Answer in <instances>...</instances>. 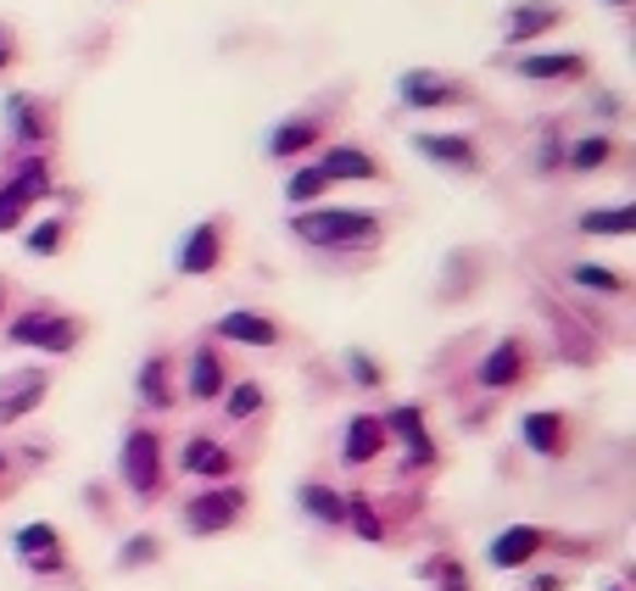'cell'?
<instances>
[{"label":"cell","mask_w":636,"mask_h":591,"mask_svg":"<svg viewBox=\"0 0 636 591\" xmlns=\"http://www.w3.org/2000/svg\"><path fill=\"white\" fill-rule=\"evenodd\" d=\"M290 234L319 252H358V245L380 240V213L369 207H302L290 218Z\"/></svg>","instance_id":"1"},{"label":"cell","mask_w":636,"mask_h":591,"mask_svg":"<svg viewBox=\"0 0 636 591\" xmlns=\"http://www.w3.org/2000/svg\"><path fill=\"white\" fill-rule=\"evenodd\" d=\"M252 497H247V485H235V480H218V485H202L195 497L179 508V524L190 535H224L235 530L240 519H247Z\"/></svg>","instance_id":"2"},{"label":"cell","mask_w":636,"mask_h":591,"mask_svg":"<svg viewBox=\"0 0 636 591\" xmlns=\"http://www.w3.org/2000/svg\"><path fill=\"white\" fill-rule=\"evenodd\" d=\"M7 340L12 347H28V352H51V358H68L79 340H84V324L73 313H57V307H28L7 324Z\"/></svg>","instance_id":"3"},{"label":"cell","mask_w":636,"mask_h":591,"mask_svg":"<svg viewBox=\"0 0 636 591\" xmlns=\"http://www.w3.org/2000/svg\"><path fill=\"white\" fill-rule=\"evenodd\" d=\"M118 474H123V485H129V497L152 503L157 491H163V480H168V463H163V435H157V430H145V424H134V430L123 435Z\"/></svg>","instance_id":"4"},{"label":"cell","mask_w":636,"mask_h":591,"mask_svg":"<svg viewBox=\"0 0 636 591\" xmlns=\"http://www.w3.org/2000/svg\"><path fill=\"white\" fill-rule=\"evenodd\" d=\"M12 558H17L28 575L51 580V575L68 569V541H62V530H57L51 519H28V524L12 530Z\"/></svg>","instance_id":"5"},{"label":"cell","mask_w":636,"mask_h":591,"mask_svg":"<svg viewBox=\"0 0 636 591\" xmlns=\"http://www.w3.org/2000/svg\"><path fill=\"white\" fill-rule=\"evenodd\" d=\"M548 547H553V535L542 524H503L492 541H485V564H492L497 575H514V569H525L536 553H548Z\"/></svg>","instance_id":"6"},{"label":"cell","mask_w":636,"mask_h":591,"mask_svg":"<svg viewBox=\"0 0 636 591\" xmlns=\"http://www.w3.org/2000/svg\"><path fill=\"white\" fill-rule=\"evenodd\" d=\"M45 397H51V369H12L7 379H0V430L39 413Z\"/></svg>","instance_id":"7"},{"label":"cell","mask_w":636,"mask_h":591,"mask_svg":"<svg viewBox=\"0 0 636 591\" xmlns=\"http://www.w3.org/2000/svg\"><path fill=\"white\" fill-rule=\"evenodd\" d=\"M235 447H224L218 435H184V447H179V469L190 474V480H207V485H218V480H235Z\"/></svg>","instance_id":"8"},{"label":"cell","mask_w":636,"mask_h":591,"mask_svg":"<svg viewBox=\"0 0 636 591\" xmlns=\"http://www.w3.org/2000/svg\"><path fill=\"white\" fill-rule=\"evenodd\" d=\"M397 95H403L408 107H419V112L469 101V89H464L458 79H447V73H435V68H413V73H403V79H397Z\"/></svg>","instance_id":"9"},{"label":"cell","mask_w":636,"mask_h":591,"mask_svg":"<svg viewBox=\"0 0 636 591\" xmlns=\"http://www.w3.org/2000/svg\"><path fill=\"white\" fill-rule=\"evenodd\" d=\"M380 424H385L391 441H403V447H408V469H430V463H435V441H430V430H424V408L403 402V408L380 413Z\"/></svg>","instance_id":"10"},{"label":"cell","mask_w":636,"mask_h":591,"mask_svg":"<svg viewBox=\"0 0 636 591\" xmlns=\"http://www.w3.org/2000/svg\"><path fill=\"white\" fill-rule=\"evenodd\" d=\"M224 268V224L218 218H202L184 240H179V274H218Z\"/></svg>","instance_id":"11"},{"label":"cell","mask_w":636,"mask_h":591,"mask_svg":"<svg viewBox=\"0 0 636 591\" xmlns=\"http://www.w3.org/2000/svg\"><path fill=\"white\" fill-rule=\"evenodd\" d=\"M213 335H218V340H235V347H257V352H268V347H279V340H285V329H279L268 313H252V307L224 313V318L213 324Z\"/></svg>","instance_id":"12"},{"label":"cell","mask_w":636,"mask_h":591,"mask_svg":"<svg viewBox=\"0 0 636 591\" xmlns=\"http://www.w3.org/2000/svg\"><path fill=\"white\" fill-rule=\"evenodd\" d=\"M385 447H391V435H385L380 413H352V419H347V435H340V463H347V469H363V463L385 458Z\"/></svg>","instance_id":"13"},{"label":"cell","mask_w":636,"mask_h":591,"mask_svg":"<svg viewBox=\"0 0 636 591\" xmlns=\"http://www.w3.org/2000/svg\"><path fill=\"white\" fill-rule=\"evenodd\" d=\"M224 385H229L224 352H218V347H195L190 363H184V397H190V402H218Z\"/></svg>","instance_id":"14"},{"label":"cell","mask_w":636,"mask_h":591,"mask_svg":"<svg viewBox=\"0 0 636 591\" xmlns=\"http://www.w3.org/2000/svg\"><path fill=\"white\" fill-rule=\"evenodd\" d=\"M525 369H530L525 340H519V335H508V340H497V347L480 358L475 379H480L485 390H508V385H519V379H525Z\"/></svg>","instance_id":"15"},{"label":"cell","mask_w":636,"mask_h":591,"mask_svg":"<svg viewBox=\"0 0 636 591\" xmlns=\"http://www.w3.org/2000/svg\"><path fill=\"white\" fill-rule=\"evenodd\" d=\"M519 435H525V447H530L536 458H564V453H569V419L553 413V408L525 413V419H519Z\"/></svg>","instance_id":"16"},{"label":"cell","mask_w":636,"mask_h":591,"mask_svg":"<svg viewBox=\"0 0 636 591\" xmlns=\"http://www.w3.org/2000/svg\"><path fill=\"white\" fill-rule=\"evenodd\" d=\"M413 152L430 157V162H442V168H453V173H475L480 168V152H475L469 134H419Z\"/></svg>","instance_id":"17"},{"label":"cell","mask_w":636,"mask_h":591,"mask_svg":"<svg viewBox=\"0 0 636 591\" xmlns=\"http://www.w3.org/2000/svg\"><path fill=\"white\" fill-rule=\"evenodd\" d=\"M559 17H564V12L548 7V0H519V7H508V17H503V39H508V45H525V39H536V34H548Z\"/></svg>","instance_id":"18"},{"label":"cell","mask_w":636,"mask_h":591,"mask_svg":"<svg viewBox=\"0 0 636 591\" xmlns=\"http://www.w3.org/2000/svg\"><path fill=\"white\" fill-rule=\"evenodd\" d=\"M319 168L329 173V184H335V179H380V173H385L380 157H369L363 145H329V152L319 157Z\"/></svg>","instance_id":"19"},{"label":"cell","mask_w":636,"mask_h":591,"mask_svg":"<svg viewBox=\"0 0 636 591\" xmlns=\"http://www.w3.org/2000/svg\"><path fill=\"white\" fill-rule=\"evenodd\" d=\"M324 140V123L319 118H285L274 134H268V157H302Z\"/></svg>","instance_id":"20"},{"label":"cell","mask_w":636,"mask_h":591,"mask_svg":"<svg viewBox=\"0 0 636 591\" xmlns=\"http://www.w3.org/2000/svg\"><path fill=\"white\" fill-rule=\"evenodd\" d=\"M168 374H173V363H168L163 352L140 363V374H134V390H140V402H145V408H157V413H163V408H173V402H179V397H173V379H168Z\"/></svg>","instance_id":"21"},{"label":"cell","mask_w":636,"mask_h":591,"mask_svg":"<svg viewBox=\"0 0 636 591\" xmlns=\"http://www.w3.org/2000/svg\"><path fill=\"white\" fill-rule=\"evenodd\" d=\"M297 503H302V514L313 524H329V530H340V519H347V497H340L335 485H324V480H308L297 491Z\"/></svg>","instance_id":"22"},{"label":"cell","mask_w":636,"mask_h":591,"mask_svg":"<svg viewBox=\"0 0 636 591\" xmlns=\"http://www.w3.org/2000/svg\"><path fill=\"white\" fill-rule=\"evenodd\" d=\"M7 123H12V134L23 145H45V140H51V118H45V107L34 101V95H12V101H7Z\"/></svg>","instance_id":"23"},{"label":"cell","mask_w":636,"mask_h":591,"mask_svg":"<svg viewBox=\"0 0 636 591\" xmlns=\"http://www.w3.org/2000/svg\"><path fill=\"white\" fill-rule=\"evenodd\" d=\"M519 79H530V84H575V79H586V57H519Z\"/></svg>","instance_id":"24"},{"label":"cell","mask_w":636,"mask_h":591,"mask_svg":"<svg viewBox=\"0 0 636 591\" xmlns=\"http://www.w3.org/2000/svg\"><path fill=\"white\" fill-rule=\"evenodd\" d=\"M340 524H347L363 547H380V541H385V519H380L369 491H347V519H340Z\"/></svg>","instance_id":"25"},{"label":"cell","mask_w":636,"mask_h":591,"mask_svg":"<svg viewBox=\"0 0 636 591\" xmlns=\"http://www.w3.org/2000/svg\"><path fill=\"white\" fill-rule=\"evenodd\" d=\"M263 408H268V390H263L257 379H229V385H224V419L247 424V419H257Z\"/></svg>","instance_id":"26"},{"label":"cell","mask_w":636,"mask_h":591,"mask_svg":"<svg viewBox=\"0 0 636 591\" xmlns=\"http://www.w3.org/2000/svg\"><path fill=\"white\" fill-rule=\"evenodd\" d=\"M324 190H329V173L319 162H308V168H297V173L285 179V202L302 213V207H319L324 202Z\"/></svg>","instance_id":"27"},{"label":"cell","mask_w":636,"mask_h":591,"mask_svg":"<svg viewBox=\"0 0 636 591\" xmlns=\"http://www.w3.org/2000/svg\"><path fill=\"white\" fill-rule=\"evenodd\" d=\"M609 157H614V140L609 134H586V140L569 145V173H598Z\"/></svg>","instance_id":"28"},{"label":"cell","mask_w":636,"mask_h":591,"mask_svg":"<svg viewBox=\"0 0 636 591\" xmlns=\"http://www.w3.org/2000/svg\"><path fill=\"white\" fill-rule=\"evenodd\" d=\"M636 229V207H592L580 213V234H631Z\"/></svg>","instance_id":"29"},{"label":"cell","mask_w":636,"mask_h":591,"mask_svg":"<svg viewBox=\"0 0 636 591\" xmlns=\"http://www.w3.org/2000/svg\"><path fill=\"white\" fill-rule=\"evenodd\" d=\"M12 184L17 190H28V202H45V195L57 190V179H51V168H45L39 157H28V162H17V173H12Z\"/></svg>","instance_id":"30"},{"label":"cell","mask_w":636,"mask_h":591,"mask_svg":"<svg viewBox=\"0 0 636 591\" xmlns=\"http://www.w3.org/2000/svg\"><path fill=\"white\" fill-rule=\"evenodd\" d=\"M62 245H68V224H62V218H45V224L28 229V252H34V257H57Z\"/></svg>","instance_id":"31"},{"label":"cell","mask_w":636,"mask_h":591,"mask_svg":"<svg viewBox=\"0 0 636 591\" xmlns=\"http://www.w3.org/2000/svg\"><path fill=\"white\" fill-rule=\"evenodd\" d=\"M28 207H34V202H28V190H17L12 179L0 184V234H12V229L28 218Z\"/></svg>","instance_id":"32"},{"label":"cell","mask_w":636,"mask_h":591,"mask_svg":"<svg viewBox=\"0 0 636 591\" xmlns=\"http://www.w3.org/2000/svg\"><path fill=\"white\" fill-rule=\"evenodd\" d=\"M163 558V541L145 530V535H129L123 541V553H118V569H140V564H157Z\"/></svg>","instance_id":"33"},{"label":"cell","mask_w":636,"mask_h":591,"mask_svg":"<svg viewBox=\"0 0 636 591\" xmlns=\"http://www.w3.org/2000/svg\"><path fill=\"white\" fill-rule=\"evenodd\" d=\"M569 279H575V285H586V290H609V296H620V290H625V279H620L614 268H598V263H575V268H569Z\"/></svg>","instance_id":"34"},{"label":"cell","mask_w":636,"mask_h":591,"mask_svg":"<svg viewBox=\"0 0 636 591\" xmlns=\"http://www.w3.org/2000/svg\"><path fill=\"white\" fill-rule=\"evenodd\" d=\"M424 575H435V591H475L469 586V575H464V564L458 558H435Z\"/></svg>","instance_id":"35"},{"label":"cell","mask_w":636,"mask_h":591,"mask_svg":"<svg viewBox=\"0 0 636 591\" xmlns=\"http://www.w3.org/2000/svg\"><path fill=\"white\" fill-rule=\"evenodd\" d=\"M347 369H352V379H358V385H369V390H374V385H385L380 363H374V358H363V352H347Z\"/></svg>","instance_id":"36"},{"label":"cell","mask_w":636,"mask_h":591,"mask_svg":"<svg viewBox=\"0 0 636 591\" xmlns=\"http://www.w3.org/2000/svg\"><path fill=\"white\" fill-rule=\"evenodd\" d=\"M12 57H17V39H12V28H0V73L12 68Z\"/></svg>","instance_id":"37"},{"label":"cell","mask_w":636,"mask_h":591,"mask_svg":"<svg viewBox=\"0 0 636 591\" xmlns=\"http://www.w3.org/2000/svg\"><path fill=\"white\" fill-rule=\"evenodd\" d=\"M530 591H564V580H559V575H536Z\"/></svg>","instance_id":"38"},{"label":"cell","mask_w":636,"mask_h":591,"mask_svg":"<svg viewBox=\"0 0 636 591\" xmlns=\"http://www.w3.org/2000/svg\"><path fill=\"white\" fill-rule=\"evenodd\" d=\"M7 474H12V453H0V485H7Z\"/></svg>","instance_id":"39"},{"label":"cell","mask_w":636,"mask_h":591,"mask_svg":"<svg viewBox=\"0 0 636 591\" xmlns=\"http://www.w3.org/2000/svg\"><path fill=\"white\" fill-rule=\"evenodd\" d=\"M0 313H7V290H0Z\"/></svg>","instance_id":"40"},{"label":"cell","mask_w":636,"mask_h":591,"mask_svg":"<svg viewBox=\"0 0 636 591\" xmlns=\"http://www.w3.org/2000/svg\"><path fill=\"white\" fill-rule=\"evenodd\" d=\"M609 7H631V0H609Z\"/></svg>","instance_id":"41"},{"label":"cell","mask_w":636,"mask_h":591,"mask_svg":"<svg viewBox=\"0 0 636 591\" xmlns=\"http://www.w3.org/2000/svg\"><path fill=\"white\" fill-rule=\"evenodd\" d=\"M603 591H625V586H603Z\"/></svg>","instance_id":"42"}]
</instances>
